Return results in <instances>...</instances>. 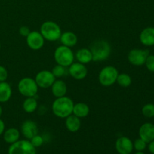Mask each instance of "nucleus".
<instances>
[{"label":"nucleus","mask_w":154,"mask_h":154,"mask_svg":"<svg viewBox=\"0 0 154 154\" xmlns=\"http://www.w3.org/2000/svg\"><path fill=\"white\" fill-rule=\"evenodd\" d=\"M74 102L71 98L68 96L56 98L52 104L53 114L60 118H66L72 114Z\"/></svg>","instance_id":"1"},{"label":"nucleus","mask_w":154,"mask_h":154,"mask_svg":"<svg viewBox=\"0 0 154 154\" xmlns=\"http://www.w3.org/2000/svg\"><path fill=\"white\" fill-rule=\"evenodd\" d=\"M93 55V61L102 62L108 60L111 53L109 42L105 40H96L91 44L90 48Z\"/></svg>","instance_id":"2"},{"label":"nucleus","mask_w":154,"mask_h":154,"mask_svg":"<svg viewBox=\"0 0 154 154\" xmlns=\"http://www.w3.org/2000/svg\"><path fill=\"white\" fill-rule=\"evenodd\" d=\"M54 57L57 64L67 68L74 63L75 54L71 48L62 45L56 48Z\"/></svg>","instance_id":"3"},{"label":"nucleus","mask_w":154,"mask_h":154,"mask_svg":"<svg viewBox=\"0 0 154 154\" xmlns=\"http://www.w3.org/2000/svg\"><path fill=\"white\" fill-rule=\"evenodd\" d=\"M40 32L45 40L48 41V42L58 41L62 34L61 28L59 24L51 20L45 21L42 24Z\"/></svg>","instance_id":"4"},{"label":"nucleus","mask_w":154,"mask_h":154,"mask_svg":"<svg viewBox=\"0 0 154 154\" xmlns=\"http://www.w3.org/2000/svg\"><path fill=\"white\" fill-rule=\"evenodd\" d=\"M118 75L117 68L113 66H107L99 72L98 76L99 82L103 87H111L116 83Z\"/></svg>","instance_id":"5"},{"label":"nucleus","mask_w":154,"mask_h":154,"mask_svg":"<svg viewBox=\"0 0 154 154\" xmlns=\"http://www.w3.org/2000/svg\"><path fill=\"white\" fill-rule=\"evenodd\" d=\"M17 89L22 96L25 97H33L37 95L38 86L34 78L25 77L20 80L17 84Z\"/></svg>","instance_id":"6"},{"label":"nucleus","mask_w":154,"mask_h":154,"mask_svg":"<svg viewBox=\"0 0 154 154\" xmlns=\"http://www.w3.org/2000/svg\"><path fill=\"white\" fill-rule=\"evenodd\" d=\"M8 154H36V148L31 144L29 140H18L11 144Z\"/></svg>","instance_id":"7"},{"label":"nucleus","mask_w":154,"mask_h":154,"mask_svg":"<svg viewBox=\"0 0 154 154\" xmlns=\"http://www.w3.org/2000/svg\"><path fill=\"white\" fill-rule=\"evenodd\" d=\"M149 54L150 51L148 50L135 48L131 50L128 54V61L135 66H141L144 65Z\"/></svg>","instance_id":"8"},{"label":"nucleus","mask_w":154,"mask_h":154,"mask_svg":"<svg viewBox=\"0 0 154 154\" xmlns=\"http://www.w3.org/2000/svg\"><path fill=\"white\" fill-rule=\"evenodd\" d=\"M55 80L56 78L53 75L52 72L48 70L40 71L35 77V81L37 85L42 89L50 88Z\"/></svg>","instance_id":"9"},{"label":"nucleus","mask_w":154,"mask_h":154,"mask_svg":"<svg viewBox=\"0 0 154 154\" xmlns=\"http://www.w3.org/2000/svg\"><path fill=\"white\" fill-rule=\"evenodd\" d=\"M45 38L40 32L32 31L26 37V45L33 51H38L43 48L45 45Z\"/></svg>","instance_id":"10"},{"label":"nucleus","mask_w":154,"mask_h":154,"mask_svg":"<svg viewBox=\"0 0 154 154\" xmlns=\"http://www.w3.org/2000/svg\"><path fill=\"white\" fill-rule=\"evenodd\" d=\"M68 72L72 78L75 80H78V81L84 79L88 74L87 66L84 64L78 63V62L77 63L74 62L71 66H69Z\"/></svg>","instance_id":"11"},{"label":"nucleus","mask_w":154,"mask_h":154,"mask_svg":"<svg viewBox=\"0 0 154 154\" xmlns=\"http://www.w3.org/2000/svg\"><path fill=\"white\" fill-rule=\"evenodd\" d=\"M115 148L119 154H130L134 149L133 142L128 137H120L116 141Z\"/></svg>","instance_id":"12"},{"label":"nucleus","mask_w":154,"mask_h":154,"mask_svg":"<svg viewBox=\"0 0 154 154\" xmlns=\"http://www.w3.org/2000/svg\"><path fill=\"white\" fill-rule=\"evenodd\" d=\"M21 133L27 140H30L38 132V128L35 121L26 120L23 122L20 127Z\"/></svg>","instance_id":"13"},{"label":"nucleus","mask_w":154,"mask_h":154,"mask_svg":"<svg viewBox=\"0 0 154 154\" xmlns=\"http://www.w3.org/2000/svg\"><path fill=\"white\" fill-rule=\"evenodd\" d=\"M139 138L146 143H150L154 140V124L151 123H144L141 125L138 131Z\"/></svg>","instance_id":"14"},{"label":"nucleus","mask_w":154,"mask_h":154,"mask_svg":"<svg viewBox=\"0 0 154 154\" xmlns=\"http://www.w3.org/2000/svg\"><path fill=\"white\" fill-rule=\"evenodd\" d=\"M139 40L144 46L154 45V27L149 26L144 29L139 35Z\"/></svg>","instance_id":"15"},{"label":"nucleus","mask_w":154,"mask_h":154,"mask_svg":"<svg viewBox=\"0 0 154 154\" xmlns=\"http://www.w3.org/2000/svg\"><path fill=\"white\" fill-rule=\"evenodd\" d=\"M52 94L56 98L65 96L67 93V85L64 81L61 79H56L51 87Z\"/></svg>","instance_id":"16"},{"label":"nucleus","mask_w":154,"mask_h":154,"mask_svg":"<svg viewBox=\"0 0 154 154\" xmlns=\"http://www.w3.org/2000/svg\"><path fill=\"white\" fill-rule=\"evenodd\" d=\"M65 120V126L66 129L71 132H76L81 129V118L76 117L74 114L68 116Z\"/></svg>","instance_id":"17"},{"label":"nucleus","mask_w":154,"mask_h":154,"mask_svg":"<svg viewBox=\"0 0 154 154\" xmlns=\"http://www.w3.org/2000/svg\"><path fill=\"white\" fill-rule=\"evenodd\" d=\"M61 44L69 48H72L75 46L78 43V36L73 32L67 31L62 32L60 39Z\"/></svg>","instance_id":"18"},{"label":"nucleus","mask_w":154,"mask_h":154,"mask_svg":"<svg viewBox=\"0 0 154 154\" xmlns=\"http://www.w3.org/2000/svg\"><path fill=\"white\" fill-rule=\"evenodd\" d=\"M75 58L78 63L82 64H88L93 61V55L90 51V48H81L78 50L75 54Z\"/></svg>","instance_id":"19"},{"label":"nucleus","mask_w":154,"mask_h":154,"mask_svg":"<svg viewBox=\"0 0 154 154\" xmlns=\"http://www.w3.org/2000/svg\"><path fill=\"white\" fill-rule=\"evenodd\" d=\"M90 114V107L84 102H78L74 104L72 114L79 118H84Z\"/></svg>","instance_id":"20"},{"label":"nucleus","mask_w":154,"mask_h":154,"mask_svg":"<svg viewBox=\"0 0 154 154\" xmlns=\"http://www.w3.org/2000/svg\"><path fill=\"white\" fill-rule=\"evenodd\" d=\"M20 133L16 128H9L3 132V138L8 144H14L19 140Z\"/></svg>","instance_id":"21"},{"label":"nucleus","mask_w":154,"mask_h":154,"mask_svg":"<svg viewBox=\"0 0 154 154\" xmlns=\"http://www.w3.org/2000/svg\"><path fill=\"white\" fill-rule=\"evenodd\" d=\"M12 96V89L10 84L6 81L0 82V103L9 101Z\"/></svg>","instance_id":"22"},{"label":"nucleus","mask_w":154,"mask_h":154,"mask_svg":"<svg viewBox=\"0 0 154 154\" xmlns=\"http://www.w3.org/2000/svg\"><path fill=\"white\" fill-rule=\"evenodd\" d=\"M23 109L26 113L32 114L35 112L38 108V102L35 97H26V99L23 102Z\"/></svg>","instance_id":"23"},{"label":"nucleus","mask_w":154,"mask_h":154,"mask_svg":"<svg viewBox=\"0 0 154 154\" xmlns=\"http://www.w3.org/2000/svg\"><path fill=\"white\" fill-rule=\"evenodd\" d=\"M116 83H117V84L120 87L126 88L132 84V78L130 75L126 73L119 74Z\"/></svg>","instance_id":"24"},{"label":"nucleus","mask_w":154,"mask_h":154,"mask_svg":"<svg viewBox=\"0 0 154 154\" xmlns=\"http://www.w3.org/2000/svg\"><path fill=\"white\" fill-rule=\"evenodd\" d=\"M142 114L145 117L147 118H151L154 117V104L148 103L146 104L143 106L141 109Z\"/></svg>","instance_id":"25"},{"label":"nucleus","mask_w":154,"mask_h":154,"mask_svg":"<svg viewBox=\"0 0 154 154\" xmlns=\"http://www.w3.org/2000/svg\"><path fill=\"white\" fill-rule=\"evenodd\" d=\"M66 67H64V66H60V65H58V64L56 65V66L53 68L51 72H52L53 75H54L56 79H57V78H63V77L66 75Z\"/></svg>","instance_id":"26"},{"label":"nucleus","mask_w":154,"mask_h":154,"mask_svg":"<svg viewBox=\"0 0 154 154\" xmlns=\"http://www.w3.org/2000/svg\"><path fill=\"white\" fill-rule=\"evenodd\" d=\"M133 147L137 151H143L147 147V143L141 138H138L133 143Z\"/></svg>","instance_id":"27"},{"label":"nucleus","mask_w":154,"mask_h":154,"mask_svg":"<svg viewBox=\"0 0 154 154\" xmlns=\"http://www.w3.org/2000/svg\"><path fill=\"white\" fill-rule=\"evenodd\" d=\"M29 141H30V142H31V144H32V145L34 146L35 148L36 147H41V146H42L44 143L43 138H42L41 135H38V134L36 135H35L34 137H32V138Z\"/></svg>","instance_id":"28"},{"label":"nucleus","mask_w":154,"mask_h":154,"mask_svg":"<svg viewBox=\"0 0 154 154\" xmlns=\"http://www.w3.org/2000/svg\"><path fill=\"white\" fill-rule=\"evenodd\" d=\"M144 65L146 66V68H147L149 72H154V55L149 54L148 57H147V60H146Z\"/></svg>","instance_id":"29"},{"label":"nucleus","mask_w":154,"mask_h":154,"mask_svg":"<svg viewBox=\"0 0 154 154\" xmlns=\"http://www.w3.org/2000/svg\"><path fill=\"white\" fill-rule=\"evenodd\" d=\"M8 71L4 66H0V82L2 81H6L8 78Z\"/></svg>","instance_id":"30"},{"label":"nucleus","mask_w":154,"mask_h":154,"mask_svg":"<svg viewBox=\"0 0 154 154\" xmlns=\"http://www.w3.org/2000/svg\"><path fill=\"white\" fill-rule=\"evenodd\" d=\"M30 29L28 26H20L19 29V33L21 36L23 37H26L30 32Z\"/></svg>","instance_id":"31"},{"label":"nucleus","mask_w":154,"mask_h":154,"mask_svg":"<svg viewBox=\"0 0 154 154\" xmlns=\"http://www.w3.org/2000/svg\"><path fill=\"white\" fill-rule=\"evenodd\" d=\"M5 125L4 121L0 119V135H2L3 132H5Z\"/></svg>","instance_id":"32"},{"label":"nucleus","mask_w":154,"mask_h":154,"mask_svg":"<svg viewBox=\"0 0 154 154\" xmlns=\"http://www.w3.org/2000/svg\"><path fill=\"white\" fill-rule=\"evenodd\" d=\"M148 150L150 151V153L154 154V140L153 141H150V143H148Z\"/></svg>","instance_id":"33"},{"label":"nucleus","mask_w":154,"mask_h":154,"mask_svg":"<svg viewBox=\"0 0 154 154\" xmlns=\"http://www.w3.org/2000/svg\"><path fill=\"white\" fill-rule=\"evenodd\" d=\"M2 106L0 105V117L2 116Z\"/></svg>","instance_id":"34"},{"label":"nucleus","mask_w":154,"mask_h":154,"mask_svg":"<svg viewBox=\"0 0 154 154\" xmlns=\"http://www.w3.org/2000/svg\"><path fill=\"white\" fill-rule=\"evenodd\" d=\"M135 154H145L144 153H143L142 151H137L136 153H135Z\"/></svg>","instance_id":"35"},{"label":"nucleus","mask_w":154,"mask_h":154,"mask_svg":"<svg viewBox=\"0 0 154 154\" xmlns=\"http://www.w3.org/2000/svg\"><path fill=\"white\" fill-rule=\"evenodd\" d=\"M1 47H2V45H1V43H0V49H1Z\"/></svg>","instance_id":"36"}]
</instances>
